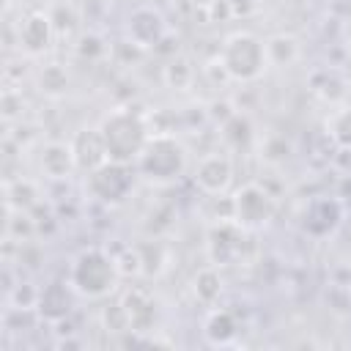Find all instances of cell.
Here are the masks:
<instances>
[{
    "label": "cell",
    "mask_w": 351,
    "mask_h": 351,
    "mask_svg": "<svg viewBox=\"0 0 351 351\" xmlns=\"http://www.w3.org/2000/svg\"><path fill=\"white\" fill-rule=\"evenodd\" d=\"M66 280L71 282L77 296H82V299H104V296L118 291L121 269H118L115 255H110L104 247H85L71 261Z\"/></svg>",
    "instance_id": "6da1fadb"
},
{
    "label": "cell",
    "mask_w": 351,
    "mask_h": 351,
    "mask_svg": "<svg viewBox=\"0 0 351 351\" xmlns=\"http://www.w3.org/2000/svg\"><path fill=\"white\" fill-rule=\"evenodd\" d=\"M99 134L104 140L107 159L134 165L137 156L143 154L148 137H151V129H148V121L140 112H134L129 107H118V110H112L101 118Z\"/></svg>",
    "instance_id": "7a4b0ae2"
},
{
    "label": "cell",
    "mask_w": 351,
    "mask_h": 351,
    "mask_svg": "<svg viewBox=\"0 0 351 351\" xmlns=\"http://www.w3.org/2000/svg\"><path fill=\"white\" fill-rule=\"evenodd\" d=\"M137 176L151 184H173L189 167V154L184 143L170 132H151L143 154L134 162Z\"/></svg>",
    "instance_id": "3957f363"
},
{
    "label": "cell",
    "mask_w": 351,
    "mask_h": 351,
    "mask_svg": "<svg viewBox=\"0 0 351 351\" xmlns=\"http://www.w3.org/2000/svg\"><path fill=\"white\" fill-rule=\"evenodd\" d=\"M219 63L233 82H252L269 69L266 44L250 30H236L222 41Z\"/></svg>",
    "instance_id": "277c9868"
},
{
    "label": "cell",
    "mask_w": 351,
    "mask_h": 351,
    "mask_svg": "<svg viewBox=\"0 0 351 351\" xmlns=\"http://www.w3.org/2000/svg\"><path fill=\"white\" fill-rule=\"evenodd\" d=\"M134 176H137L134 165L104 159L99 167L88 170L85 192L101 203H123L134 189Z\"/></svg>",
    "instance_id": "5b68a950"
},
{
    "label": "cell",
    "mask_w": 351,
    "mask_h": 351,
    "mask_svg": "<svg viewBox=\"0 0 351 351\" xmlns=\"http://www.w3.org/2000/svg\"><path fill=\"white\" fill-rule=\"evenodd\" d=\"M274 197L261 186V184H244L241 189H236L233 200H230V217L250 233V230H261L271 222L274 217Z\"/></svg>",
    "instance_id": "8992f818"
},
{
    "label": "cell",
    "mask_w": 351,
    "mask_h": 351,
    "mask_svg": "<svg viewBox=\"0 0 351 351\" xmlns=\"http://www.w3.org/2000/svg\"><path fill=\"white\" fill-rule=\"evenodd\" d=\"M192 181L203 195H225L233 184V159L222 151H211L197 159L192 170Z\"/></svg>",
    "instance_id": "52a82bcc"
},
{
    "label": "cell",
    "mask_w": 351,
    "mask_h": 351,
    "mask_svg": "<svg viewBox=\"0 0 351 351\" xmlns=\"http://www.w3.org/2000/svg\"><path fill=\"white\" fill-rule=\"evenodd\" d=\"M244 228L230 217L225 222H217L208 228L206 233V252H208V261L214 266H228L233 263L241 250H244Z\"/></svg>",
    "instance_id": "ba28073f"
},
{
    "label": "cell",
    "mask_w": 351,
    "mask_h": 351,
    "mask_svg": "<svg viewBox=\"0 0 351 351\" xmlns=\"http://www.w3.org/2000/svg\"><path fill=\"white\" fill-rule=\"evenodd\" d=\"M126 36L137 49H156L167 38V22L154 5H137L126 19Z\"/></svg>",
    "instance_id": "9c48e42d"
},
{
    "label": "cell",
    "mask_w": 351,
    "mask_h": 351,
    "mask_svg": "<svg viewBox=\"0 0 351 351\" xmlns=\"http://www.w3.org/2000/svg\"><path fill=\"white\" fill-rule=\"evenodd\" d=\"M126 313V321H129V332H154L156 324H159V304L156 299L151 296V291L140 288V285H132L121 293V302H118Z\"/></svg>",
    "instance_id": "30bf717a"
},
{
    "label": "cell",
    "mask_w": 351,
    "mask_h": 351,
    "mask_svg": "<svg viewBox=\"0 0 351 351\" xmlns=\"http://www.w3.org/2000/svg\"><path fill=\"white\" fill-rule=\"evenodd\" d=\"M340 222H343V203L329 195L313 197L302 211V228L315 239L332 236L340 228Z\"/></svg>",
    "instance_id": "8fae6325"
},
{
    "label": "cell",
    "mask_w": 351,
    "mask_h": 351,
    "mask_svg": "<svg viewBox=\"0 0 351 351\" xmlns=\"http://www.w3.org/2000/svg\"><path fill=\"white\" fill-rule=\"evenodd\" d=\"M74 296L77 291L71 288L69 280H52L38 291V302H36V315L44 318L47 324H60L71 315L74 310Z\"/></svg>",
    "instance_id": "7c38bea8"
},
{
    "label": "cell",
    "mask_w": 351,
    "mask_h": 351,
    "mask_svg": "<svg viewBox=\"0 0 351 351\" xmlns=\"http://www.w3.org/2000/svg\"><path fill=\"white\" fill-rule=\"evenodd\" d=\"M55 41V22L44 11H30L19 25V49L27 58H38L49 52Z\"/></svg>",
    "instance_id": "4fadbf2b"
},
{
    "label": "cell",
    "mask_w": 351,
    "mask_h": 351,
    "mask_svg": "<svg viewBox=\"0 0 351 351\" xmlns=\"http://www.w3.org/2000/svg\"><path fill=\"white\" fill-rule=\"evenodd\" d=\"M38 167L52 181L71 178L74 170H80L71 140H49V143H44L41 151H38Z\"/></svg>",
    "instance_id": "5bb4252c"
},
{
    "label": "cell",
    "mask_w": 351,
    "mask_h": 351,
    "mask_svg": "<svg viewBox=\"0 0 351 351\" xmlns=\"http://www.w3.org/2000/svg\"><path fill=\"white\" fill-rule=\"evenodd\" d=\"M71 145H74V154H77V165L85 173L93 170V167H99L107 159V151H104V140L99 134V126L96 129H82L71 140Z\"/></svg>",
    "instance_id": "9a60e30c"
},
{
    "label": "cell",
    "mask_w": 351,
    "mask_h": 351,
    "mask_svg": "<svg viewBox=\"0 0 351 351\" xmlns=\"http://www.w3.org/2000/svg\"><path fill=\"white\" fill-rule=\"evenodd\" d=\"M203 335H206V340H208L211 346H228V343H233L236 335H239V321H236V315H233L230 310L214 307V310L206 315V321H203Z\"/></svg>",
    "instance_id": "2e32d148"
},
{
    "label": "cell",
    "mask_w": 351,
    "mask_h": 351,
    "mask_svg": "<svg viewBox=\"0 0 351 351\" xmlns=\"http://www.w3.org/2000/svg\"><path fill=\"white\" fill-rule=\"evenodd\" d=\"M263 44H266L269 66H277V69H291L299 60V55H302V44L291 33H274Z\"/></svg>",
    "instance_id": "e0dca14e"
},
{
    "label": "cell",
    "mask_w": 351,
    "mask_h": 351,
    "mask_svg": "<svg viewBox=\"0 0 351 351\" xmlns=\"http://www.w3.org/2000/svg\"><path fill=\"white\" fill-rule=\"evenodd\" d=\"M192 291H195V299H197L200 304L214 307V304L219 302V296H222V277H219V266H214V263L203 266V269L195 274V280H192Z\"/></svg>",
    "instance_id": "ac0fdd59"
},
{
    "label": "cell",
    "mask_w": 351,
    "mask_h": 351,
    "mask_svg": "<svg viewBox=\"0 0 351 351\" xmlns=\"http://www.w3.org/2000/svg\"><path fill=\"white\" fill-rule=\"evenodd\" d=\"M38 90L49 99H60L69 90V74L60 63H49L38 71Z\"/></svg>",
    "instance_id": "d6986e66"
},
{
    "label": "cell",
    "mask_w": 351,
    "mask_h": 351,
    "mask_svg": "<svg viewBox=\"0 0 351 351\" xmlns=\"http://www.w3.org/2000/svg\"><path fill=\"white\" fill-rule=\"evenodd\" d=\"M326 134L337 148L351 151V107H340L326 118Z\"/></svg>",
    "instance_id": "ffe728a7"
},
{
    "label": "cell",
    "mask_w": 351,
    "mask_h": 351,
    "mask_svg": "<svg viewBox=\"0 0 351 351\" xmlns=\"http://www.w3.org/2000/svg\"><path fill=\"white\" fill-rule=\"evenodd\" d=\"M162 80L173 90H189L192 88V80H195V69H192V63L186 58H173L162 69Z\"/></svg>",
    "instance_id": "44dd1931"
},
{
    "label": "cell",
    "mask_w": 351,
    "mask_h": 351,
    "mask_svg": "<svg viewBox=\"0 0 351 351\" xmlns=\"http://www.w3.org/2000/svg\"><path fill=\"white\" fill-rule=\"evenodd\" d=\"M195 3H197V5H203V8H208V5L214 3V0H195Z\"/></svg>",
    "instance_id": "7402d4cb"
}]
</instances>
